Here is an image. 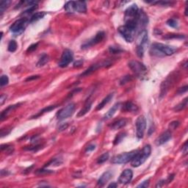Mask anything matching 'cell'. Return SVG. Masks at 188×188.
Returning a JSON list of instances; mask_svg holds the SVG:
<instances>
[{"label":"cell","instance_id":"obj_1","mask_svg":"<svg viewBox=\"0 0 188 188\" xmlns=\"http://www.w3.org/2000/svg\"><path fill=\"white\" fill-rule=\"evenodd\" d=\"M151 152H152V148H151L150 145H146L144 146L142 151L138 152L135 157L132 160V165L134 168L140 166L149 158V156L151 155Z\"/></svg>","mask_w":188,"mask_h":188},{"label":"cell","instance_id":"obj_2","mask_svg":"<svg viewBox=\"0 0 188 188\" xmlns=\"http://www.w3.org/2000/svg\"><path fill=\"white\" fill-rule=\"evenodd\" d=\"M66 12L73 13L74 12L78 13H86L87 11V5L85 1H68L65 4L64 7Z\"/></svg>","mask_w":188,"mask_h":188},{"label":"cell","instance_id":"obj_3","mask_svg":"<svg viewBox=\"0 0 188 188\" xmlns=\"http://www.w3.org/2000/svg\"><path fill=\"white\" fill-rule=\"evenodd\" d=\"M138 150H133L132 152H126L121 154L112 157L111 162L113 164H126L129 162L132 161L135 155L138 153Z\"/></svg>","mask_w":188,"mask_h":188},{"label":"cell","instance_id":"obj_4","mask_svg":"<svg viewBox=\"0 0 188 188\" xmlns=\"http://www.w3.org/2000/svg\"><path fill=\"white\" fill-rule=\"evenodd\" d=\"M148 43V33L146 30L140 32L137 38V54L139 57H143L145 51V47Z\"/></svg>","mask_w":188,"mask_h":188},{"label":"cell","instance_id":"obj_5","mask_svg":"<svg viewBox=\"0 0 188 188\" xmlns=\"http://www.w3.org/2000/svg\"><path fill=\"white\" fill-rule=\"evenodd\" d=\"M28 23H30L29 20L26 18H22V19H18L10 27V30L13 34L19 35L24 33L25 28L27 27Z\"/></svg>","mask_w":188,"mask_h":188},{"label":"cell","instance_id":"obj_6","mask_svg":"<svg viewBox=\"0 0 188 188\" xmlns=\"http://www.w3.org/2000/svg\"><path fill=\"white\" fill-rule=\"evenodd\" d=\"M129 68L137 75V77H143L147 71V68L143 63L136 60H132L129 62Z\"/></svg>","mask_w":188,"mask_h":188},{"label":"cell","instance_id":"obj_7","mask_svg":"<svg viewBox=\"0 0 188 188\" xmlns=\"http://www.w3.org/2000/svg\"><path fill=\"white\" fill-rule=\"evenodd\" d=\"M75 110V104L74 103H70L57 112V118L59 120H62L71 116Z\"/></svg>","mask_w":188,"mask_h":188},{"label":"cell","instance_id":"obj_8","mask_svg":"<svg viewBox=\"0 0 188 188\" xmlns=\"http://www.w3.org/2000/svg\"><path fill=\"white\" fill-rule=\"evenodd\" d=\"M136 135L137 138L141 139L143 137L146 129V119L143 115H140L135 122Z\"/></svg>","mask_w":188,"mask_h":188},{"label":"cell","instance_id":"obj_9","mask_svg":"<svg viewBox=\"0 0 188 188\" xmlns=\"http://www.w3.org/2000/svg\"><path fill=\"white\" fill-rule=\"evenodd\" d=\"M138 13H139V8L137 4H133L130 5L125 10V22H130V21H137Z\"/></svg>","mask_w":188,"mask_h":188},{"label":"cell","instance_id":"obj_10","mask_svg":"<svg viewBox=\"0 0 188 188\" xmlns=\"http://www.w3.org/2000/svg\"><path fill=\"white\" fill-rule=\"evenodd\" d=\"M74 60V54L70 49H65L62 52L58 65L60 68H65Z\"/></svg>","mask_w":188,"mask_h":188},{"label":"cell","instance_id":"obj_11","mask_svg":"<svg viewBox=\"0 0 188 188\" xmlns=\"http://www.w3.org/2000/svg\"><path fill=\"white\" fill-rule=\"evenodd\" d=\"M152 48L157 49V51H160V52L162 54H163L164 56L172 55L173 54H174L175 51H176V49H174V48L160 43H153V44H152Z\"/></svg>","mask_w":188,"mask_h":188},{"label":"cell","instance_id":"obj_12","mask_svg":"<svg viewBox=\"0 0 188 188\" xmlns=\"http://www.w3.org/2000/svg\"><path fill=\"white\" fill-rule=\"evenodd\" d=\"M104 36H105V33H104V32H102V31L99 32L97 34L95 35L94 38L88 40V41H86L85 43H83V44L82 45L81 48L82 49H88V48L91 47V46H95V45L100 43L101 41L104 39Z\"/></svg>","mask_w":188,"mask_h":188},{"label":"cell","instance_id":"obj_13","mask_svg":"<svg viewBox=\"0 0 188 188\" xmlns=\"http://www.w3.org/2000/svg\"><path fill=\"white\" fill-rule=\"evenodd\" d=\"M118 30V32H119L120 34L122 35V37L126 40V42L128 43L132 42L133 40H134L135 31L132 30V29L129 28V27H126V25L120 27Z\"/></svg>","mask_w":188,"mask_h":188},{"label":"cell","instance_id":"obj_14","mask_svg":"<svg viewBox=\"0 0 188 188\" xmlns=\"http://www.w3.org/2000/svg\"><path fill=\"white\" fill-rule=\"evenodd\" d=\"M148 22H149V19H148V16L146 15V13L142 10H139L137 20V30H140V32L145 30L144 28L148 25Z\"/></svg>","mask_w":188,"mask_h":188},{"label":"cell","instance_id":"obj_15","mask_svg":"<svg viewBox=\"0 0 188 188\" xmlns=\"http://www.w3.org/2000/svg\"><path fill=\"white\" fill-rule=\"evenodd\" d=\"M133 177V172L130 169L124 170L120 175L118 182L121 184H126L131 181Z\"/></svg>","mask_w":188,"mask_h":188},{"label":"cell","instance_id":"obj_16","mask_svg":"<svg viewBox=\"0 0 188 188\" xmlns=\"http://www.w3.org/2000/svg\"><path fill=\"white\" fill-rule=\"evenodd\" d=\"M171 138V132L170 131H165L163 133H162L159 137H157L155 140V144L157 146H161L163 144L168 142Z\"/></svg>","mask_w":188,"mask_h":188},{"label":"cell","instance_id":"obj_17","mask_svg":"<svg viewBox=\"0 0 188 188\" xmlns=\"http://www.w3.org/2000/svg\"><path fill=\"white\" fill-rule=\"evenodd\" d=\"M107 65H110V62H101L100 64H94V65H91L89 68H88L87 70L85 71L80 76L81 77H87V76H89L91 75V74L94 73L96 70H97L98 68H100L102 66H107Z\"/></svg>","mask_w":188,"mask_h":188},{"label":"cell","instance_id":"obj_18","mask_svg":"<svg viewBox=\"0 0 188 188\" xmlns=\"http://www.w3.org/2000/svg\"><path fill=\"white\" fill-rule=\"evenodd\" d=\"M172 82H173L172 77H168V78L166 79V80L163 82V83L161 85V92H160V96L161 97H163V96H164L167 94V92L169 90L170 87H171V83H173Z\"/></svg>","mask_w":188,"mask_h":188},{"label":"cell","instance_id":"obj_19","mask_svg":"<svg viewBox=\"0 0 188 188\" xmlns=\"http://www.w3.org/2000/svg\"><path fill=\"white\" fill-rule=\"evenodd\" d=\"M112 173L110 171H107L104 172V173L100 176L99 179L98 180V185L100 186V187H103L107 181H109L112 178Z\"/></svg>","mask_w":188,"mask_h":188},{"label":"cell","instance_id":"obj_20","mask_svg":"<svg viewBox=\"0 0 188 188\" xmlns=\"http://www.w3.org/2000/svg\"><path fill=\"white\" fill-rule=\"evenodd\" d=\"M120 104V103H116V104H114L113 106L111 107V108L110 109V110H108V111L107 112V113L104 115V120H109L110 119V118H112L113 117V115H115V113L116 112L117 110H118V108H119Z\"/></svg>","mask_w":188,"mask_h":188},{"label":"cell","instance_id":"obj_21","mask_svg":"<svg viewBox=\"0 0 188 188\" xmlns=\"http://www.w3.org/2000/svg\"><path fill=\"white\" fill-rule=\"evenodd\" d=\"M21 104H22L21 103H19V104H13V105H10V106H9L8 107H7L5 110H3V111L1 112V116H0V118H1V120H2L3 119H4V118H5L6 117H7L11 112L13 111L14 110H16L17 107H19V106L21 105Z\"/></svg>","mask_w":188,"mask_h":188},{"label":"cell","instance_id":"obj_22","mask_svg":"<svg viewBox=\"0 0 188 188\" xmlns=\"http://www.w3.org/2000/svg\"><path fill=\"white\" fill-rule=\"evenodd\" d=\"M91 106H92V102L90 100L87 101L85 104L84 107H83L82 109H81L80 111L77 113V118H80V117H82V116H84V115H85L86 114L88 113L90 110H91Z\"/></svg>","mask_w":188,"mask_h":188},{"label":"cell","instance_id":"obj_23","mask_svg":"<svg viewBox=\"0 0 188 188\" xmlns=\"http://www.w3.org/2000/svg\"><path fill=\"white\" fill-rule=\"evenodd\" d=\"M126 123H127V120L126 119H119L118 120H115L113 123L110 125V128L112 130H118L124 127L126 125Z\"/></svg>","mask_w":188,"mask_h":188},{"label":"cell","instance_id":"obj_24","mask_svg":"<svg viewBox=\"0 0 188 188\" xmlns=\"http://www.w3.org/2000/svg\"><path fill=\"white\" fill-rule=\"evenodd\" d=\"M122 110L126 112H136L138 110L137 106L132 102H127L123 105Z\"/></svg>","mask_w":188,"mask_h":188},{"label":"cell","instance_id":"obj_25","mask_svg":"<svg viewBox=\"0 0 188 188\" xmlns=\"http://www.w3.org/2000/svg\"><path fill=\"white\" fill-rule=\"evenodd\" d=\"M112 98H113V94H109L108 96H106V97L104 98V99L102 101V102H101L99 104H98L97 107H96V110H102V109L104 108V107H105V106L107 105V104L112 100Z\"/></svg>","mask_w":188,"mask_h":188},{"label":"cell","instance_id":"obj_26","mask_svg":"<svg viewBox=\"0 0 188 188\" xmlns=\"http://www.w3.org/2000/svg\"><path fill=\"white\" fill-rule=\"evenodd\" d=\"M46 15V12H38V13H35L33 14L30 19H29V22L30 23H33V22H38V20L40 19H43L45 16Z\"/></svg>","mask_w":188,"mask_h":188},{"label":"cell","instance_id":"obj_27","mask_svg":"<svg viewBox=\"0 0 188 188\" xmlns=\"http://www.w3.org/2000/svg\"><path fill=\"white\" fill-rule=\"evenodd\" d=\"M49 61V55H48V54H45V53H43L42 55L40 57L38 62H37V66L42 67V66H43V65H46V64Z\"/></svg>","mask_w":188,"mask_h":188},{"label":"cell","instance_id":"obj_28","mask_svg":"<svg viewBox=\"0 0 188 188\" xmlns=\"http://www.w3.org/2000/svg\"><path fill=\"white\" fill-rule=\"evenodd\" d=\"M187 102H188V99L187 98H185L182 102H180L179 104L175 106L174 108H173V110H174L175 112L181 111V110H184V109L187 106Z\"/></svg>","mask_w":188,"mask_h":188},{"label":"cell","instance_id":"obj_29","mask_svg":"<svg viewBox=\"0 0 188 188\" xmlns=\"http://www.w3.org/2000/svg\"><path fill=\"white\" fill-rule=\"evenodd\" d=\"M11 3H12V1H9V0H6V1L4 0V1H0V12H1V15H2L3 13L8 8Z\"/></svg>","mask_w":188,"mask_h":188},{"label":"cell","instance_id":"obj_30","mask_svg":"<svg viewBox=\"0 0 188 188\" xmlns=\"http://www.w3.org/2000/svg\"><path fill=\"white\" fill-rule=\"evenodd\" d=\"M126 136V132H120L119 134H117V136L115 137V140H114L113 141L114 145H118V144H119Z\"/></svg>","mask_w":188,"mask_h":188},{"label":"cell","instance_id":"obj_31","mask_svg":"<svg viewBox=\"0 0 188 188\" xmlns=\"http://www.w3.org/2000/svg\"><path fill=\"white\" fill-rule=\"evenodd\" d=\"M56 107H57V105H51V106H48V107H45L44 109H43L42 110H41V111L39 112V113L37 114L36 115H35L34 118H36V117L38 116H40L41 115H42V114L45 113V112H49L51 111V110H53L54 109H55Z\"/></svg>","mask_w":188,"mask_h":188},{"label":"cell","instance_id":"obj_32","mask_svg":"<svg viewBox=\"0 0 188 188\" xmlns=\"http://www.w3.org/2000/svg\"><path fill=\"white\" fill-rule=\"evenodd\" d=\"M18 47V45L16 41H14V40H11L8 43V46H7V49L10 52H14V51H16Z\"/></svg>","mask_w":188,"mask_h":188},{"label":"cell","instance_id":"obj_33","mask_svg":"<svg viewBox=\"0 0 188 188\" xmlns=\"http://www.w3.org/2000/svg\"><path fill=\"white\" fill-rule=\"evenodd\" d=\"M109 157H110V154H109V153H107V152H106V153L103 154L102 155H101L100 157L98 158V160H97V163L98 164H103L104 163H105L106 161H107V160H109Z\"/></svg>","mask_w":188,"mask_h":188},{"label":"cell","instance_id":"obj_34","mask_svg":"<svg viewBox=\"0 0 188 188\" xmlns=\"http://www.w3.org/2000/svg\"><path fill=\"white\" fill-rule=\"evenodd\" d=\"M167 25H168L169 27H172V28H177L178 26H179V24H178L177 20L174 19H170L167 21Z\"/></svg>","mask_w":188,"mask_h":188},{"label":"cell","instance_id":"obj_35","mask_svg":"<svg viewBox=\"0 0 188 188\" xmlns=\"http://www.w3.org/2000/svg\"><path fill=\"white\" fill-rule=\"evenodd\" d=\"M37 9H38V4H35V5L31 6V7H29L28 9L26 10L25 12L22 13V15H30V14L33 13L35 10Z\"/></svg>","mask_w":188,"mask_h":188},{"label":"cell","instance_id":"obj_36","mask_svg":"<svg viewBox=\"0 0 188 188\" xmlns=\"http://www.w3.org/2000/svg\"><path fill=\"white\" fill-rule=\"evenodd\" d=\"M9 82V79L7 75H2L0 79V85L1 87H3L4 85H7Z\"/></svg>","mask_w":188,"mask_h":188},{"label":"cell","instance_id":"obj_37","mask_svg":"<svg viewBox=\"0 0 188 188\" xmlns=\"http://www.w3.org/2000/svg\"><path fill=\"white\" fill-rule=\"evenodd\" d=\"M185 36L183 35H176V34H170L165 35L164 38L165 39H172V38H184Z\"/></svg>","mask_w":188,"mask_h":188},{"label":"cell","instance_id":"obj_38","mask_svg":"<svg viewBox=\"0 0 188 188\" xmlns=\"http://www.w3.org/2000/svg\"><path fill=\"white\" fill-rule=\"evenodd\" d=\"M53 171L51 170H45V169H40L37 170L35 171V174L37 175H43V174H49V173H52Z\"/></svg>","mask_w":188,"mask_h":188},{"label":"cell","instance_id":"obj_39","mask_svg":"<svg viewBox=\"0 0 188 188\" xmlns=\"http://www.w3.org/2000/svg\"><path fill=\"white\" fill-rule=\"evenodd\" d=\"M123 51L122 49H120L119 47H115V46H110V52L112 54H118V53Z\"/></svg>","mask_w":188,"mask_h":188},{"label":"cell","instance_id":"obj_40","mask_svg":"<svg viewBox=\"0 0 188 188\" xmlns=\"http://www.w3.org/2000/svg\"><path fill=\"white\" fill-rule=\"evenodd\" d=\"M179 124H180V123H179V121H178V120H174V121L171 122L169 125L170 129H171V130L176 129L179 126Z\"/></svg>","mask_w":188,"mask_h":188},{"label":"cell","instance_id":"obj_41","mask_svg":"<svg viewBox=\"0 0 188 188\" xmlns=\"http://www.w3.org/2000/svg\"><path fill=\"white\" fill-rule=\"evenodd\" d=\"M132 80V76H125L122 78V80H120V85H124L126 83L129 82V81Z\"/></svg>","mask_w":188,"mask_h":188},{"label":"cell","instance_id":"obj_42","mask_svg":"<svg viewBox=\"0 0 188 188\" xmlns=\"http://www.w3.org/2000/svg\"><path fill=\"white\" fill-rule=\"evenodd\" d=\"M38 43H33V44H32L31 46H30L28 47V49H27V52H33V51H34L35 49L38 48Z\"/></svg>","mask_w":188,"mask_h":188},{"label":"cell","instance_id":"obj_43","mask_svg":"<svg viewBox=\"0 0 188 188\" xmlns=\"http://www.w3.org/2000/svg\"><path fill=\"white\" fill-rule=\"evenodd\" d=\"M187 85H185L184 87H182V88H180L179 89V91H177V94H184V93H186L187 91Z\"/></svg>","mask_w":188,"mask_h":188},{"label":"cell","instance_id":"obj_44","mask_svg":"<svg viewBox=\"0 0 188 188\" xmlns=\"http://www.w3.org/2000/svg\"><path fill=\"white\" fill-rule=\"evenodd\" d=\"M68 127V123H62L60 126L58 127V131L59 132H62L64 131V130L66 129Z\"/></svg>","mask_w":188,"mask_h":188},{"label":"cell","instance_id":"obj_45","mask_svg":"<svg viewBox=\"0 0 188 188\" xmlns=\"http://www.w3.org/2000/svg\"><path fill=\"white\" fill-rule=\"evenodd\" d=\"M181 152H182V153L185 155V154H187V152H188V147H187V141H186L185 143H184V145L182 146V148H181Z\"/></svg>","mask_w":188,"mask_h":188},{"label":"cell","instance_id":"obj_46","mask_svg":"<svg viewBox=\"0 0 188 188\" xmlns=\"http://www.w3.org/2000/svg\"><path fill=\"white\" fill-rule=\"evenodd\" d=\"M149 185V179L146 180V181H143L141 184H140L139 185L137 186V187H148Z\"/></svg>","mask_w":188,"mask_h":188},{"label":"cell","instance_id":"obj_47","mask_svg":"<svg viewBox=\"0 0 188 188\" xmlns=\"http://www.w3.org/2000/svg\"><path fill=\"white\" fill-rule=\"evenodd\" d=\"M95 149H96V145H94V144H91V145L88 146V147H87L85 152L86 153H90V152H93V151L95 150Z\"/></svg>","mask_w":188,"mask_h":188},{"label":"cell","instance_id":"obj_48","mask_svg":"<svg viewBox=\"0 0 188 188\" xmlns=\"http://www.w3.org/2000/svg\"><path fill=\"white\" fill-rule=\"evenodd\" d=\"M6 99H7V96L4 94H1V97H0V104L2 105L4 104V102H5Z\"/></svg>","mask_w":188,"mask_h":188},{"label":"cell","instance_id":"obj_49","mask_svg":"<svg viewBox=\"0 0 188 188\" xmlns=\"http://www.w3.org/2000/svg\"><path fill=\"white\" fill-rule=\"evenodd\" d=\"M40 76L39 75H35V76H31L26 80V81L28 82V81H32V80H37V79H39Z\"/></svg>","mask_w":188,"mask_h":188},{"label":"cell","instance_id":"obj_50","mask_svg":"<svg viewBox=\"0 0 188 188\" xmlns=\"http://www.w3.org/2000/svg\"><path fill=\"white\" fill-rule=\"evenodd\" d=\"M165 180H161V181H158V182H157V184H156V187H163L164 184H165Z\"/></svg>","mask_w":188,"mask_h":188},{"label":"cell","instance_id":"obj_51","mask_svg":"<svg viewBox=\"0 0 188 188\" xmlns=\"http://www.w3.org/2000/svg\"><path fill=\"white\" fill-rule=\"evenodd\" d=\"M82 63H83L82 60H78V61H77V62H74V67H80V66H82Z\"/></svg>","mask_w":188,"mask_h":188},{"label":"cell","instance_id":"obj_52","mask_svg":"<svg viewBox=\"0 0 188 188\" xmlns=\"http://www.w3.org/2000/svg\"><path fill=\"white\" fill-rule=\"evenodd\" d=\"M107 187H108L109 188H110V187H112V188H115V187H118V184H116V183H115V182H112L111 184H109V185L107 186Z\"/></svg>","mask_w":188,"mask_h":188},{"label":"cell","instance_id":"obj_53","mask_svg":"<svg viewBox=\"0 0 188 188\" xmlns=\"http://www.w3.org/2000/svg\"><path fill=\"white\" fill-rule=\"evenodd\" d=\"M173 178H174V174H172L171 176H170L169 177H168V179H167V182L168 183H169V182H171V181H172V180H173Z\"/></svg>","mask_w":188,"mask_h":188},{"label":"cell","instance_id":"obj_54","mask_svg":"<svg viewBox=\"0 0 188 188\" xmlns=\"http://www.w3.org/2000/svg\"><path fill=\"white\" fill-rule=\"evenodd\" d=\"M185 16H187V7H186V8H185Z\"/></svg>","mask_w":188,"mask_h":188}]
</instances>
